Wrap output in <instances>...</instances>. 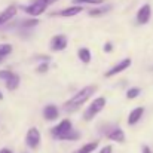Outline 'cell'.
<instances>
[{
	"label": "cell",
	"mask_w": 153,
	"mask_h": 153,
	"mask_svg": "<svg viewBox=\"0 0 153 153\" xmlns=\"http://www.w3.org/2000/svg\"><path fill=\"white\" fill-rule=\"evenodd\" d=\"M97 91V86L95 85H89V86H85L82 88L79 92H76L68 101H65L62 104V111L65 113H71V111H76L77 108H80L85 102L88 101Z\"/></svg>",
	"instance_id": "6da1fadb"
},
{
	"label": "cell",
	"mask_w": 153,
	"mask_h": 153,
	"mask_svg": "<svg viewBox=\"0 0 153 153\" xmlns=\"http://www.w3.org/2000/svg\"><path fill=\"white\" fill-rule=\"evenodd\" d=\"M71 131H73L71 120L62 119L58 125H55L53 128H51V135L55 140H65V137H67Z\"/></svg>",
	"instance_id": "7a4b0ae2"
},
{
	"label": "cell",
	"mask_w": 153,
	"mask_h": 153,
	"mask_svg": "<svg viewBox=\"0 0 153 153\" xmlns=\"http://www.w3.org/2000/svg\"><path fill=\"white\" fill-rule=\"evenodd\" d=\"M104 105H105V97H98V98H95L94 101L86 107V110H85V113H83V119H85L86 122L92 120L98 113H101V110L104 108Z\"/></svg>",
	"instance_id": "3957f363"
},
{
	"label": "cell",
	"mask_w": 153,
	"mask_h": 153,
	"mask_svg": "<svg viewBox=\"0 0 153 153\" xmlns=\"http://www.w3.org/2000/svg\"><path fill=\"white\" fill-rule=\"evenodd\" d=\"M0 80L4 82L7 91H15L21 82L19 76L16 73H12L10 70H0Z\"/></svg>",
	"instance_id": "277c9868"
},
{
	"label": "cell",
	"mask_w": 153,
	"mask_h": 153,
	"mask_svg": "<svg viewBox=\"0 0 153 153\" xmlns=\"http://www.w3.org/2000/svg\"><path fill=\"white\" fill-rule=\"evenodd\" d=\"M48 3H45V1H42V0H34L33 3H30L28 6H24L22 7V10L27 13V15H30V16H39V15H42L46 9H48Z\"/></svg>",
	"instance_id": "5b68a950"
},
{
	"label": "cell",
	"mask_w": 153,
	"mask_h": 153,
	"mask_svg": "<svg viewBox=\"0 0 153 153\" xmlns=\"http://www.w3.org/2000/svg\"><path fill=\"white\" fill-rule=\"evenodd\" d=\"M40 143H42V135H40V131H39L37 128L31 126V128L27 131V134H25V144H27L30 149L36 150V149L40 146Z\"/></svg>",
	"instance_id": "8992f818"
},
{
	"label": "cell",
	"mask_w": 153,
	"mask_h": 153,
	"mask_svg": "<svg viewBox=\"0 0 153 153\" xmlns=\"http://www.w3.org/2000/svg\"><path fill=\"white\" fill-rule=\"evenodd\" d=\"M129 65H131V58H123V59H120L119 62H116L113 67H110V68L104 73V77L108 79V77H111V76H114V74H119V73L125 71Z\"/></svg>",
	"instance_id": "52a82bcc"
},
{
	"label": "cell",
	"mask_w": 153,
	"mask_h": 153,
	"mask_svg": "<svg viewBox=\"0 0 153 153\" xmlns=\"http://www.w3.org/2000/svg\"><path fill=\"white\" fill-rule=\"evenodd\" d=\"M135 18H137V22H138L140 25L147 24V22L150 21V18H152V7H150V4H147V3L143 4V6L138 9Z\"/></svg>",
	"instance_id": "ba28073f"
},
{
	"label": "cell",
	"mask_w": 153,
	"mask_h": 153,
	"mask_svg": "<svg viewBox=\"0 0 153 153\" xmlns=\"http://www.w3.org/2000/svg\"><path fill=\"white\" fill-rule=\"evenodd\" d=\"M83 10L82 6H77V4H73L70 7H65V9H61L58 12H53L52 16H61V18H70V16H76L79 15L80 12Z\"/></svg>",
	"instance_id": "9c48e42d"
},
{
	"label": "cell",
	"mask_w": 153,
	"mask_h": 153,
	"mask_svg": "<svg viewBox=\"0 0 153 153\" xmlns=\"http://www.w3.org/2000/svg\"><path fill=\"white\" fill-rule=\"evenodd\" d=\"M67 43H68V42H67V37H65L64 34H55L51 39L49 46H51L52 51L59 52V51H64V49L67 48Z\"/></svg>",
	"instance_id": "30bf717a"
},
{
	"label": "cell",
	"mask_w": 153,
	"mask_h": 153,
	"mask_svg": "<svg viewBox=\"0 0 153 153\" xmlns=\"http://www.w3.org/2000/svg\"><path fill=\"white\" fill-rule=\"evenodd\" d=\"M105 137H107L108 140H111V141H116V143H123V141H125V132H123L120 128H117V126L110 128V129L105 132Z\"/></svg>",
	"instance_id": "8fae6325"
},
{
	"label": "cell",
	"mask_w": 153,
	"mask_h": 153,
	"mask_svg": "<svg viewBox=\"0 0 153 153\" xmlns=\"http://www.w3.org/2000/svg\"><path fill=\"white\" fill-rule=\"evenodd\" d=\"M16 10H18V7L15 6V4H10V6H7L1 13H0V27H3L4 24H7L15 15H16Z\"/></svg>",
	"instance_id": "7c38bea8"
},
{
	"label": "cell",
	"mask_w": 153,
	"mask_h": 153,
	"mask_svg": "<svg viewBox=\"0 0 153 153\" xmlns=\"http://www.w3.org/2000/svg\"><path fill=\"white\" fill-rule=\"evenodd\" d=\"M143 114H144V107H141V105L140 107H135L134 110H131V113L128 116V125L132 126V125L138 123L140 119L143 117Z\"/></svg>",
	"instance_id": "4fadbf2b"
},
{
	"label": "cell",
	"mask_w": 153,
	"mask_h": 153,
	"mask_svg": "<svg viewBox=\"0 0 153 153\" xmlns=\"http://www.w3.org/2000/svg\"><path fill=\"white\" fill-rule=\"evenodd\" d=\"M58 116H59V110H58L56 105H53V104L45 105V108H43V117H45L46 120L52 122V120L58 119Z\"/></svg>",
	"instance_id": "5bb4252c"
},
{
	"label": "cell",
	"mask_w": 153,
	"mask_h": 153,
	"mask_svg": "<svg viewBox=\"0 0 153 153\" xmlns=\"http://www.w3.org/2000/svg\"><path fill=\"white\" fill-rule=\"evenodd\" d=\"M111 10V4H102V6H98V7H95V9H91L88 13H89V16H101L104 13H107V12H110Z\"/></svg>",
	"instance_id": "9a60e30c"
},
{
	"label": "cell",
	"mask_w": 153,
	"mask_h": 153,
	"mask_svg": "<svg viewBox=\"0 0 153 153\" xmlns=\"http://www.w3.org/2000/svg\"><path fill=\"white\" fill-rule=\"evenodd\" d=\"M77 56H79V59H80L82 62H85V64H89V62H91V59H92L91 51H89L88 48H85V46L77 49Z\"/></svg>",
	"instance_id": "2e32d148"
},
{
	"label": "cell",
	"mask_w": 153,
	"mask_h": 153,
	"mask_svg": "<svg viewBox=\"0 0 153 153\" xmlns=\"http://www.w3.org/2000/svg\"><path fill=\"white\" fill-rule=\"evenodd\" d=\"M97 147H98V141H91V143L82 146L79 150H76V152H73V153H92Z\"/></svg>",
	"instance_id": "e0dca14e"
},
{
	"label": "cell",
	"mask_w": 153,
	"mask_h": 153,
	"mask_svg": "<svg viewBox=\"0 0 153 153\" xmlns=\"http://www.w3.org/2000/svg\"><path fill=\"white\" fill-rule=\"evenodd\" d=\"M10 52H12V45H9V43H0V58L1 59L4 56L10 55Z\"/></svg>",
	"instance_id": "ac0fdd59"
},
{
	"label": "cell",
	"mask_w": 153,
	"mask_h": 153,
	"mask_svg": "<svg viewBox=\"0 0 153 153\" xmlns=\"http://www.w3.org/2000/svg\"><path fill=\"white\" fill-rule=\"evenodd\" d=\"M73 3H76L77 6H82V4H95V6H102L104 0H73Z\"/></svg>",
	"instance_id": "d6986e66"
},
{
	"label": "cell",
	"mask_w": 153,
	"mask_h": 153,
	"mask_svg": "<svg viewBox=\"0 0 153 153\" xmlns=\"http://www.w3.org/2000/svg\"><path fill=\"white\" fill-rule=\"evenodd\" d=\"M140 88H131V89H128V92H126V98L128 100H134V98H137L138 95H140Z\"/></svg>",
	"instance_id": "ffe728a7"
},
{
	"label": "cell",
	"mask_w": 153,
	"mask_h": 153,
	"mask_svg": "<svg viewBox=\"0 0 153 153\" xmlns=\"http://www.w3.org/2000/svg\"><path fill=\"white\" fill-rule=\"evenodd\" d=\"M19 24L22 25V28H31L39 24V19H25V21H21Z\"/></svg>",
	"instance_id": "44dd1931"
},
{
	"label": "cell",
	"mask_w": 153,
	"mask_h": 153,
	"mask_svg": "<svg viewBox=\"0 0 153 153\" xmlns=\"http://www.w3.org/2000/svg\"><path fill=\"white\" fill-rule=\"evenodd\" d=\"M48 68H49V64H48V62H42V64L37 67V73H39V74H43V73L48 71Z\"/></svg>",
	"instance_id": "7402d4cb"
},
{
	"label": "cell",
	"mask_w": 153,
	"mask_h": 153,
	"mask_svg": "<svg viewBox=\"0 0 153 153\" xmlns=\"http://www.w3.org/2000/svg\"><path fill=\"white\" fill-rule=\"evenodd\" d=\"M113 51V43H110V42H105L104 43V52L105 53H108V52Z\"/></svg>",
	"instance_id": "603a6c76"
},
{
	"label": "cell",
	"mask_w": 153,
	"mask_h": 153,
	"mask_svg": "<svg viewBox=\"0 0 153 153\" xmlns=\"http://www.w3.org/2000/svg\"><path fill=\"white\" fill-rule=\"evenodd\" d=\"M111 152H113V147L111 146H104L98 153H111Z\"/></svg>",
	"instance_id": "cb8c5ba5"
},
{
	"label": "cell",
	"mask_w": 153,
	"mask_h": 153,
	"mask_svg": "<svg viewBox=\"0 0 153 153\" xmlns=\"http://www.w3.org/2000/svg\"><path fill=\"white\" fill-rule=\"evenodd\" d=\"M141 153H153L152 149L149 147V146H143V149H141Z\"/></svg>",
	"instance_id": "d4e9b609"
},
{
	"label": "cell",
	"mask_w": 153,
	"mask_h": 153,
	"mask_svg": "<svg viewBox=\"0 0 153 153\" xmlns=\"http://www.w3.org/2000/svg\"><path fill=\"white\" fill-rule=\"evenodd\" d=\"M42 1H45V3H48V4H52V3H55L56 0H42Z\"/></svg>",
	"instance_id": "484cf974"
},
{
	"label": "cell",
	"mask_w": 153,
	"mask_h": 153,
	"mask_svg": "<svg viewBox=\"0 0 153 153\" xmlns=\"http://www.w3.org/2000/svg\"><path fill=\"white\" fill-rule=\"evenodd\" d=\"M0 153H12V152H10L9 149H1V150H0Z\"/></svg>",
	"instance_id": "4316f807"
},
{
	"label": "cell",
	"mask_w": 153,
	"mask_h": 153,
	"mask_svg": "<svg viewBox=\"0 0 153 153\" xmlns=\"http://www.w3.org/2000/svg\"><path fill=\"white\" fill-rule=\"evenodd\" d=\"M0 100H3V95H1V92H0Z\"/></svg>",
	"instance_id": "83f0119b"
},
{
	"label": "cell",
	"mask_w": 153,
	"mask_h": 153,
	"mask_svg": "<svg viewBox=\"0 0 153 153\" xmlns=\"http://www.w3.org/2000/svg\"><path fill=\"white\" fill-rule=\"evenodd\" d=\"M1 61H3V59H1V58H0V62H1Z\"/></svg>",
	"instance_id": "f1b7e54d"
}]
</instances>
